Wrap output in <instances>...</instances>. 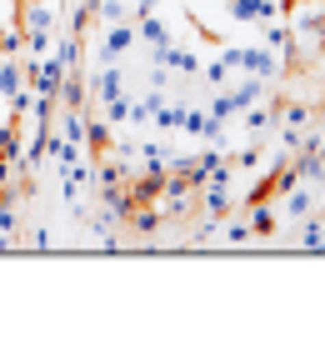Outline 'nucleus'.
<instances>
[{
    "instance_id": "14",
    "label": "nucleus",
    "mask_w": 325,
    "mask_h": 350,
    "mask_svg": "<svg viewBox=\"0 0 325 350\" xmlns=\"http://www.w3.org/2000/svg\"><path fill=\"white\" fill-rule=\"evenodd\" d=\"M90 10L101 15V25H120V21H130V5H125V0H90Z\"/></svg>"
},
{
    "instance_id": "16",
    "label": "nucleus",
    "mask_w": 325,
    "mask_h": 350,
    "mask_svg": "<svg viewBox=\"0 0 325 350\" xmlns=\"http://www.w3.org/2000/svg\"><path fill=\"white\" fill-rule=\"evenodd\" d=\"M250 235H275V211L265 200H250Z\"/></svg>"
},
{
    "instance_id": "8",
    "label": "nucleus",
    "mask_w": 325,
    "mask_h": 350,
    "mask_svg": "<svg viewBox=\"0 0 325 350\" xmlns=\"http://www.w3.org/2000/svg\"><path fill=\"white\" fill-rule=\"evenodd\" d=\"M25 90V66H21V55H0V95H21Z\"/></svg>"
},
{
    "instance_id": "1",
    "label": "nucleus",
    "mask_w": 325,
    "mask_h": 350,
    "mask_svg": "<svg viewBox=\"0 0 325 350\" xmlns=\"http://www.w3.org/2000/svg\"><path fill=\"white\" fill-rule=\"evenodd\" d=\"M225 5H231V21L240 25H265L281 15V0H225Z\"/></svg>"
},
{
    "instance_id": "19",
    "label": "nucleus",
    "mask_w": 325,
    "mask_h": 350,
    "mask_svg": "<svg viewBox=\"0 0 325 350\" xmlns=\"http://www.w3.org/2000/svg\"><path fill=\"white\" fill-rule=\"evenodd\" d=\"M0 55H25V30L21 25H0Z\"/></svg>"
},
{
    "instance_id": "20",
    "label": "nucleus",
    "mask_w": 325,
    "mask_h": 350,
    "mask_svg": "<svg viewBox=\"0 0 325 350\" xmlns=\"http://www.w3.org/2000/svg\"><path fill=\"white\" fill-rule=\"evenodd\" d=\"M0 161H21V131L0 125Z\"/></svg>"
},
{
    "instance_id": "27",
    "label": "nucleus",
    "mask_w": 325,
    "mask_h": 350,
    "mask_svg": "<svg viewBox=\"0 0 325 350\" xmlns=\"http://www.w3.org/2000/svg\"><path fill=\"white\" fill-rule=\"evenodd\" d=\"M275 120V110H265V105H250V116H246V125H250V131L260 135V131H265V125Z\"/></svg>"
},
{
    "instance_id": "15",
    "label": "nucleus",
    "mask_w": 325,
    "mask_h": 350,
    "mask_svg": "<svg viewBox=\"0 0 325 350\" xmlns=\"http://www.w3.org/2000/svg\"><path fill=\"white\" fill-rule=\"evenodd\" d=\"M135 155H140V170H166V165H170V150L160 146V140H145Z\"/></svg>"
},
{
    "instance_id": "7",
    "label": "nucleus",
    "mask_w": 325,
    "mask_h": 350,
    "mask_svg": "<svg viewBox=\"0 0 325 350\" xmlns=\"http://www.w3.org/2000/svg\"><path fill=\"white\" fill-rule=\"evenodd\" d=\"M125 190H130L135 205H151V200H160V190H166V170H140V180H125Z\"/></svg>"
},
{
    "instance_id": "4",
    "label": "nucleus",
    "mask_w": 325,
    "mask_h": 350,
    "mask_svg": "<svg viewBox=\"0 0 325 350\" xmlns=\"http://www.w3.org/2000/svg\"><path fill=\"white\" fill-rule=\"evenodd\" d=\"M130 45H135V30H130V21L105 25V30H101V66H105V60H120Z\"/></svg>"
},
{
    "instance_id": "23",
    "label": "nucleus",
    "mask_w": 325,
    "mask_h": 350,
    "mask_svg": "<svg viewBox=\"0 0 325 350\" xmlns=\"http://www.w3.org/2000/svg\"><path fill=\"white\" fill-rule=\"evenodd\" d=\"M300 245H325V220H305V226H300Z\"/></svg>"
},
{
    "instance_id": "3",
    "label": "nucleus",
    "mask_w": 325,
    "mask_h": 350,
    "mask_svg": "<svg viewBox=\"0 0 325 350\" xmlns=\"http://www.w3.org/2000/svg\"><path fill=\"white\" fill-rule=\"evenodd\" d=\"M240 70L260 75V81H270L275 70H281V55L270 51V45H240Z\"/></svg>"
},
{
    "instance_id": "18",
    "label": "nucleus",
    "mask_w": 325,
    "mask_h": 350,
    "mask_svg": "<svg viewBox=\"0 0 325 350\" xmlns=\"http://www.w3.org/2000/svg\"><path fill=\"white\" fill-rule=\"evenodd\" d=\"M175 131H185V135H205V131H210V116H205V110H195V105H185Z\"/></svg>"
},
{
    "instance_id": "12",
    "label": "nucleus",
    "mask_w": 325,
    "mask_h": 350,
    "mask_svg": "<svg viewBox=\"0 0 325 350\" xmlns=\"http://www.w3.org/2000/svg\"><path fill=\"white\" fill-rule=\"evenodd\" d=\"M225 95H231V105H235V110H250L260 95H265V81H260V75H246V81H240L235 90H225Z\"/></svg>"
},
{
    "instance_id": "30",
    "label": "nucleus",
    "mask_w": 325,
    "mask_h": 350,
    "mask_svg": "<svg viewBox=\"0 0 325 350\" xmlns=\"http://www.w3.org/2000/svg\"><path fill=\"white\" fill-rule=\"evenodd\" d=\"M15 5H25V0H15Z\"/></svg>"
},
{
    "instance_id": "26",
    "label": "nucleus",
    "mask_w": 325,
    "mask_h": 350,
    "mask_svg": "<svg viewBox=\"0 0 325 350\" xmlns=\"http://www.w3.org/2000/svg\"><path fill=\"white\" fill-rule=\"evenodd\" d=\"M15 165L21 161H0V196H21V190H15Z\"/></svg>"
},
{
    "instance_id": "28",
    "label": "nucleus",
    "mask_w": 325,
    "mask_h": 350,
    "mask_svg": "<svg viewBox=\"0 0 325 350\" xmlns=\"http://www.w3.org/2000/svg\"><path fill=\"white\" fill-rule=\"evenodd\" d=\"M216 235H220V230H216V215H205L200 226H195V241H216Z\"/></svg>"
},
{
    "instance_id": "2",
    "label": "nucleus",
    "mask_w": 325,
    "mask_h": 350,
    "mask_svg": "<svg viewBox=\"0 0 325 350\" xmlns=\"http://www.w3.org/2000/svg\"><path fill=\"white\" fill-rule=\"evenodd\" d=\"M290 36L315 51L320 36H325V5H315V10H311V5H300V10H296V25H290Z\"/></svg>"
},
{
    "instance_id": "5",
    "label": "nucleus",
    "mask_w": 325,
    "mask_h": 350,
    "mask_svg": "<svg viewBox=\"0 0 325 350\" xmlns=\"http://www.w3.org/2000/svg\"><path fill=\"white\" fill-rule=\"evenodd\" d=\"M21 30H25V36H51V30H55L51 5H45V0H25V5H21Z\"/></svg>"
},
{
    "instance_id": "10",
    "label": "nucleus",
    "mask_w": 325,
    "mask_h": 350,
    "mask_svg": "<svg viewBox=\"0 0 325 350\" xmlns=\"http://www.w3.org/2000/svg\"><path fill=\"white\" fill-rule=\"evenodd\" d=\"M125 155H130V150H116V161H101V165H95V180H101V190L130 180V161H125Z\"/></svg>"
},
{
    "instance_id": "29",
    "label": "nucleus",
    "mask_w": 325,
    "mask_h": 350,
    "mask_svg": "<svg viewBox=\"0 0 325 350\" xmlns=\"http://www.w3.org/2000/svg\"><path fill=\"white\" fill-rule=\"evenodd\" d=\"M260 165V150H240V161H235V170H255Z\"/></svg>"
},
{
    "instance_id": "22",
    "label": "nucleus",
    "mask_w": 325,
    "mask_h": 350,
    "mask_svg": "<svg viewBox=\"0 0 325 350\" xmlns=\"http://www.w3.org/2000/svg\"><path fill=\"white\" fill-rule=\"evenodd\" d=\"M200 75H205V85H216V90H225V81H231V66H225V60L216 55V60H210V66H200Z\"/></svg>"
},
{
    "instance_id": "9",
    "label": "nucleus",
    "mask_w": 325,
    "mask_h": 350,
    "mask_svg": "<svg viewBox=\"0 0 325 350\" xmlns=\"http://www.w3.org/2000/svg\"><path fill=\"white\" fill-rule=\"evenodd\" d=\"M195 196L205 200V215H216V220L231 211V185H225V180H205L200 190H195Z\"/></svg>"
},
{
    "instance_id": "6",
    "label": "nucleus",
    "mask_w": 325,
    "mask_h": 350,
    "mask_svg": "<svg viewBox=\"0 0 325 350\" xmlns=\"http://www.w3.org/2000/svg\"><path fill=\"white\" fill-rule=\"evenodd\" d=\"M90 90L101 95V100H116V95H125V70L116 66V60H105V66L90 75Z\"/></svg>"
},
{
    "instance_id": "24",
    "label": "nucleus",
    "mask_w": 325,
    "mask_h": 350,
    "mask_svg": "<svg viewBox=\"0 0 325 350\" xmlns=\"http://www.w3.org/2000/svg\"><path fill=\"white\" fill-rule=\"evenodd\" d=\"M285 196H290V200H285L290 215H305V211H311V190H305V180H300L296 190H285Z\"/></svg>"
},
{
    "instance_id": "25",
    "label": "nucleus",
    "mask_w": 325,
    "mask_h": 350,
    "mask_svg": "<svg viewBox=\"0 0 325 350\" xmlns=\"http://www.w3.org/2000/svg\"><path fill=\"white\" fill-rule=\"evenodd\" d=\"M225 241H231V245H246V241H255V235H250V220H231V226H225Z\"/></svg>"
},
{
    "instance_id": "13",
    "label": "nucleus",
    "mask_w": 325,
    "mask_h": 350,
    "mask_svg": "<svg viewBox=\"0 0 325 350\" xmlns=\"http://www.w3.org/2000/svg\"><path fill=\"white\" fill-rule=\"evenodd\" d=\"M125 220H130V226H135L140 235H155V230H160V220H166V215H160V205L151 200V205H130V215H125Z\"/></svg>"
},
{
    "instance_id": "21",
    "label": "nucleus",
    "mask_w": 325,
    "mask_h": 350,
    "mask_svg": "<svg viewBox=\"0 0 325 350\" xmlns=\"http://www.w3.org/2000/svg\"><path fill=\"white\" fill-rule=\"evenodd\" d=\"M110 146V125L105 120H86V150H105Z\"/></svg>"
},
{
    "instance_id": "11",
    "label": "nucleus",
    "mask_w": 325,
    "mask_h": 350,
    "mask_svg": "<svg viewBox=\"0 0 325 350\" xmlns=\"http://www.w3.org/2000/svg\"><path fill=\"white\" fill-rule=\"evenodd\" d=\"M135 40H145V45L155 51V45H170V30H166V21H160V15L145 10V15H140V25H135Z\"/></svg>"
},
{
    "instance_id": "17",
    "label": "nucleus",
    "mask_w": 325,
    "mask_h": 350,
    "mask_svg": "<svg viewBox=\"0 0 325 350\" xmlns=\"http://www.w3.org/2000/svg\"><path fill=\"white\" fill-rule=\"evenodd\" d=\"M130 105H135L130 95H116V100H101V120H105V125H125V120H130Z\"/></svg>"
}]
</instances>
